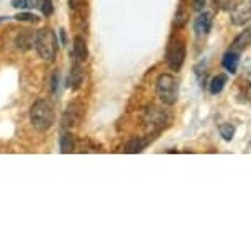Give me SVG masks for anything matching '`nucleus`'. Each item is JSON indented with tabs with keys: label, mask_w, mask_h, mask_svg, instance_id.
<instances>
[{
	"label": "nucleus",
	"mask_w": 251,
	"mask_h": 251,
	"mask_svg": "<svg viewBox=\"0 0 251 251\" xmlns=\"http://www.w3.org/2000/svg\"><path fill=\"white\" fill-rule=\"evenodd\" d=\"M33 41H35V38H33L30 33H28V30H25V31L20 33V36H18L17 46L20 50H28V48H30V45H33Z\"/></svg>",
	"instance_id": "f3484780"
},
{
	"label": "nucleus",
	"mask_w": 251,
	"mask_h": 251,
	"mask_svg": "<svg viewBox=\"0 0 251 251\" xmlns=\"http://www.w3.org/2000/svg\"><path fill=\"white\" fill-rule=\"evenodd\" d=\"M230 18H231V23L238 26L248 23L251 20V3L241 2V3H236V5H231Z\"/></svg>",
	"instance_id": "423d86ee"
},
{
	"label": "nucleus",
	"mask_w": 251,
	"mask_h": 251,
	"mask_svg": "<svg viewBox=\"0 0 251 251\" xmlns=\"http://www.w3.org/2000/svg\"><path fill=\"white\" fill-rule=\"evenodd\" d=\"M238 64H240V53H236L233 50H228L222 58V66L228 74H235L238 71Z\"/></svg>",
	"instance_id": "1a4fd4ad"
},
{
	"label": "nucleus",
	"mask_w": 251,
	"mask_h": 251,
	"mask_svg": "<svg viewBox=\"0 0 251 251\" xmlns=\"http://www.w3.org/2000/svg\"><path fill=\"white\" fill-rule=\"evenodd\" d=\"M212 23H214V18H212L210 12H203L201 13L196 20H194V31H196L197 36H207L212 30Z\"/></svg>",
	"instance_id": "0eeeda50"
},
{
	"label": "nucleus",
	"mask_w": 251,
	"mask_h": 251,
	"mask_svg": "<svg viewBox=\"0 0 251 251\" xmlns=\"http://www.w3.org/2000/svg\"><path fill=\"white\" fill-rule=\"evenodd\" d=\"M54 108L46 99H38L30 108V122L38 131H48L54 125Z\"/></svg>",
	"instance_id": "f257e3e1"
},
{
	"label": "nucleus",
	"mask_w": 251,
	"mask_h": 251,
	"mask_svg": "<svg viewBox=\"0 0 251 251\" xmlns=\"http://www.w3.org/2000/svg\"><path fill=\"white\" fill-rule=\"evenodd\" d=\"M226 80H228V75L226 74H217L214 77L210 79V84H208V91H210L212 96H217V94H220L224 91Z\"/></svg>",
	"instance_id": "ddd939ff"
},
{
	"label": "nucleus",
	"mask_w": 251,
	"mask_h": 251,
	"mask_svg": "<svg viewBox=\"0 0 251 251\" xmlns=\"http://www.w3.org/2000/svg\"><path fill=\"white\" fill-rule=\"evenodd\" d=\"M148 143H150V138H146V140L133 138L125 145V150L123 151H125V153H140V151H143L146 148V145Z\"/></svg>",
	"instance_id": "4468645a"
},
{
	"label": "nucleus",
	"mask_w": 251,
	"mask_h": 251,
	"mask_svg": "<svg viewBox=\"0 0 251 251\" xmlns=\"http://www.w3.org/2000/svg\"><path fill=\"white\" fill-rule=\"evenodd\" d=\"M250 43H251V26H248L246 30H243L238 36L235 38L230 50L236 51V53H241V51H245L246 48H248Z\"/></svg>",
	"instance_id": "9d476101"
},
{
	"label": "nucleus",
	"mask_w": 251,
	"mask_h": 251,
	"mask_svg": "<svg viewBox=\"0 0 251 251\" xmlns=\"http://www.w3.org/2000/svg\"><path fill=\"white\" fill-rule=\"evenodd\" d=\"M156 94L164 105H174L179 97V80L173 74H159L156 79Z\"/></svg>",
	"instance_id": "7ed1b4c3"
},
{
	"label": "nucleus",
	"mask_w": 251,
	"mask_h": 251,
	"mask_svg": "<svg viewBox=\"0 0 251 251\" xmlns=\"http://www.w3.org/2000/svg\"><path fill=\"white\" fill-rule=\"evenodd\" d=\"M186 61V41L179 36H173L166 46V63L171 71H181Z\"/></svg>",
	"instance_id": "20e7f679"
},
{
	"label": "nucleus",
	"mask_w": 251,
	"mask_h": 251,
	"mask_svg": "<svg viewBox=\"0 0 251 251\" xmlns=\"http://www.w3.org/2000/svg\"><path fill=\"white\" fill-rule=\"evenodd\" d=\"M58 80H59V74L54 73L53 77H51V89H53V92H56V89H58Z\"/></svg>",
	"instance_id": "5701e85b"
},
{
	"label": "nucleus",
	"mask_w": 251,
	"mask_h": 251,
	"mask_svg": "<svg viewBox=\"0 0 251 251\" xmlns=\"http://www.w3.org/2000/svg\"><path fill=\"white\" fill-rule=\"evenodd\" d=\"M59 146H61V153H64V154L73 153V151L75 150L74 136L71 135V133H64V135L59 138Z\"/></svg>",
	"instance_id": "2eb2a0df"
},
{
	"label": "nucleus",
	"mask_w": 251,
	"mask_h": 251,
	"mask_svg": "<svg viewBox=\"0 0 251 251\" xmlns=\"http://www.w3.org/2000/svg\"><path fill=\"white\" fill-rule=\"evenodd\" d=\"M84 2H86V0H69V5L73 10H77L79 7L84 5Z\"/></svg>",
	"instance_id": "4be33fe9"
},
{
	"label": "nucleus",
	"mask_w": 251,
	"mask_h": 251,
	"mask_svg": "<svg viewBox=\"0 0 251 251\" xmlns=\"http://www.w3.org/2000/svg\"><path fill=\"white\" fill-rule=\"evenodd\" d=\"M38 8H41V12H43L46 17L53 13V3H51V0H40V7Z\"/></svg>",
	"instance_id": "aec40b11"
},
{
	"label": "nucleus",
	"mask_w": 251,
	"mask_h": 251,
	"mask_svg": "<svg viewBox=\"0 0 251 251\" xmlns=\"http://www.w3.org/2000/svg\"><path fill=\"white\" fill-rule=\"evenodd\" d=\"M192 5H194V10L202 12L203 7H205V0H192Z\"/></svg>",
	"instance_id": "412c9836"
},
{
	"label": "nucleus",
	"mask_w": 251,
	"mask_h": 251,
	"mask_svg": "<svg viewBox=\"0 0 251 251\" xmlns=\"http://www.w3.org/2000/svg\"><path fill=\"white\" fill-rule=\"evenodd\" d=\"M143 120H145L146 128H148L151 133H154V131L163 130L164 126L171 122V117H169V113L166 110H163V108H159L156 105H151V107H148L145 110Z\"/></svg>",
	"instance_id": "39448f33"
},
{
	"label": "nucleus",
	"mask_w": 251,
	"mask_h": 251,
	"mask_svg": "<svg viewBox=\"0 0 251 251\" xmlns=\"http://www.w3.org/2000/svg\"><path fill=\"white\" fill-rule=\"evenodd\" d=\"M33 45H35L38 56L43 61H46V63H53L56 59V54H58V40H56V35L51 28H41V30H38Z\"/></svg>",
	"instance_id": "f03ea898"
},
{
	"label": "nucleus",
	"mask_w": 251,
	"mask_h": 251,
	"mask_svg": "<svg viewBox=\"0 0 251 251\" xmlns=\"http://www.w3.org/2000/svg\"><path fill=\"white\" fill-rule=\"evenodd\" d=\"M82 80H84V71L80 68L79 63H75L73 68H71V73L68 77V86L73 89V91H77V89L82 86Z\"/></svg>",
	"instance_id": "9b49d317"
},
{
	"label": "nucleus",
	"mask_w": 251,
	"mask_h": 251,
	"mask_svg": "<svg viewBox=\"0 0 251 251\" xmlns=\"http://www.w3.org/2000/svg\"><path fill=\"white\" fill-rule=\"evenodd\" d=\"M79 118H80V107H79V103H69L68 108L64 110L63 123H61V126H63L64 130L73 128L75 123L79 122Z\"/></svg>",
	"instance_id": "6e6552de"
},
{
	"label": "nucleus",
	"mask_w": 251,
	"mask_h": 251,
	"mask_svg": "<svg viewBox=\"0 0 251 251\" xmlns=\"http://www.w3.org/2000/svg\"><path fill=\"white\" fill-rule=\"evenodd\" d=\"M235 131H236L235 126L230 125V123H222V125L219 126V133H220V136L225 141H231V140H233Z\"/></svg>",
	"instance_id": "a211bd4d"
},
{
	"label": "nucleus",
	"mask_w": 251,
	"mask_h": 251,
	"mask_svg": "<svg viewBox=\"0 0 251 251\" xmlns=\"http://www.w3.org/2000/svg\"><path fill=\"white\" fill-rule=\"evenodd\" d=\"M15 20H18V22H30V23H36V22H38V17L35 15V13L23 12V13H18V15H15Z\"/></svg>",
	"instance_id": "6ab92c4d"
},
{
	"label": "nucleus",
	"mask_w": 251,
	"mask_h": 251,
	"mask_svg": "<svg viewBox=\"0 0 251 251\" xmlns=\"http://www.w3.org/2000/svg\"><path fill=\"white\" fill-rule=\"evenodd\" d=\"M13 8H22V10H31V8L40 7V0H12Z\"/></svg>",
	"instance_id": "dca6fc26"
},
{
	"label": "nucleus",
	"mask_w": 251,
	"mask_h": 251,
	"mask_svg": "<svg viewBox=\"0 0 251 251\" xmlns=\"http://www.w3.org/2000/svg\"><path fill=\"white\" fill-rule=\"evenodd\" d=\"M89 56V51H87V43L82 36H75L74 38V58L77 63H82L86 61Z\"/></svg>",
	"instance_id": "f8f14e48"
}]
</instances>
